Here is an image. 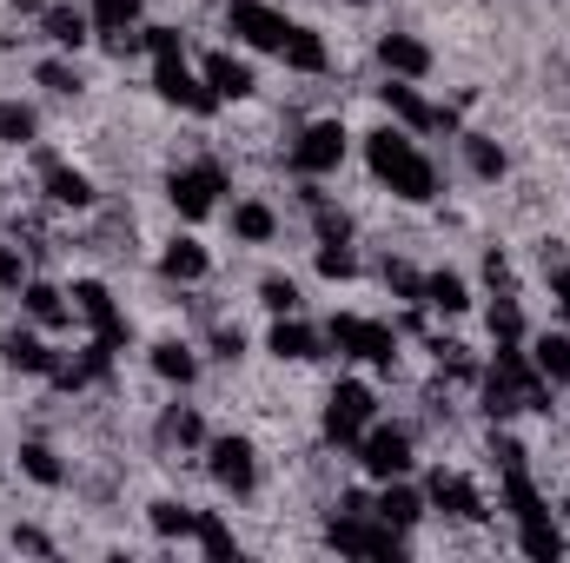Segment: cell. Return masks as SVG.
Listing matches in <instances>:
<instances>
[{"label":"cell","mask_w":570,"mask_h":563,"mask_svg":"<svg viewBox=\"0 0 570 563\" xmlns=\"http://www.w3.org/2000/svg\"><path fill=\"white\" fill-rule=\"evenodd\" d=\"M425 305L444 312V318H458V312L471 305V285L458 279V273H425Z\"/></svg>","instance_id":"cell-27"},{"label":"cell","mask_w":570,"mask_h":563,"mask_svg":"<svg viewBox=\"0 0 570 563\" xmlns=\"http://www.w3.org/2000/svg\"><path fill=\"white\" fill-rule=\"evenodd\" d=\"M544 266H551V298H558V312L570 318V259H564V253H551V246H544Z\"/></svg>","instance_id":"cell-44"},{"label":"cell","mask_w":570,"mask_h":563,"mask_svg":"<svg viewBox=\"0 0 570 563\" xmlns=\"http://www.w3.org/2000/svg\"><path fill=\"white\" fill-rule=\"evenodd\" d=\"M491 378H504V385L518 392V405H524V412H551V378L531 365V352H518V338H511V345H498Z\"/></svg>","instance_id":"cell-12"},{"label":"cell","mask_w":570,"mask_h":563,"mask_svg":"<svg viewBox=\"0 0 570 563\" xmlns=\"http://www.w3.org/2000/svg\"><path fill=\"white\" fill-rule=\"evenodd\" d=\"M464 166H471L478 179H504V146L484 140V134H464Z\"/></svg>","instance_id":"cell-33"},{"label":"cell","mask_w":570,"mask_h":563,"mask_svg":"<svg viewBox=\"0 0 570 563\" xmlns=\"http://www.w3.org/2000/svg\"><path fill=\"white\" fill-rule=\"evenodd\" d=\"M153 372H159L166 385H193V378H199V358H193V345L159 338V345H153Z\"/></svg>","instance_id":"cell-26"},{"label":"cell","mask_w":570,"mask_h":563,"mask_svg":"<svg viewBox=\"0 0 570 563\" xmlns=\"http://www.w3.org/2000/svg\"><path fill=\"white\" fill-rule=\"evenodd\" d=\"M193 517H199L193 504H173V497L153 504V531H159V537H193Z\"/></svg>","instance_id":"cell-35"},{"label":"cell","mask_w":570,"mask_h":563,"mask_svg":"<svg viewBox=\"0 0 570 563\" xmlns=\"http://www.w3.org/2000/svg\"><path fill=\"white\" fill-rule=\"evenodd\" d=\"M385 113H392L405 134L438 127V107H425V100H419V87H412V80H399V73H392V87H385Z\"/></svg>","instance_id":"cell-22"},{"label":"cell","mask_w":570,"mask_h":563,"mask_svg":"<svg viewBox=\"0 0 570 563\" xmlns=\"http://www.w3.org/2000/svg\"><path fill=\"white\" fill-rule=\"evenodd\" d=\"M531 365H538L551 385H570V338L564 332H544V338L531 345Z\"/></svg>","instance_id":"cell-29"},{"label":"cell","mask_w":570,"mask_h":563,"mask_svg":"<svg viewBox=\"0 0 570 563\" xmlns=\"http://www.w3.org/2000/svg\"><path fill=\"white\" fill-rule=\"evenodd\" d=\"M352 7H372V0H352Z\"/></svg>","instance_id":"cell-51"},{"label":"cell","mask_w":570,"mask_h":563,"mask_svg":"<svg viewBox=\"0 0 570 563\" xmlns=\"http://www.w3.org/2000/svg\"><path fill=\"white\" fill-rule=\"evenodd\" d=\"M13 544H20V551H33V557H47V551H53V544H47V531H13Z\"/></svg>","instance_id":"cell-48"},{"label":"cell","mask_w":570,"mask_h":563,"mask_svg":"<svg viewBox=\"0 0 570 563\" xmlns=\"http://www.w3.org/2000/svg\"><path fill=\"white\" fill-rule=\"evenodd\" d=\"M219 192H226V172L213 159H193V166H173L166 172V199H173L179 219H206L219 206Z\"/></svg>","instance_id":"cell-5"},{"label":"cell","mask_w":570,"mask_h":563,"mask_svg":"<svg viewBox=\"0 0 570 563\" xmlns=\"http://www.w3.org/2000/svg\"><path fill=\"white\" fill-rule=\"evenodd\" d=\"M379 67L399 73V80H425L431 73V47L419 40V33H385V40H379Z\"/></svg>","instance_id":"cell-18"},{"label":"cell","mask_w":570,"mask_h":563,"mask_svg":"<svg viewBox=\"0 0 570 563\" xmlns=\"http://www.w3.org/2000/svg\"><path fill=\"white\" fill-rule=\"evenodd\" d=\"M159 437H166V444H206V424H199V412L173 405V412L159 418Z\"/></svg>","instance_id":"cell-36"},{"label":"cell","mask_w":570,"mask_h":563,"mask_svg":"<svg viewBox=\"0 0 570 563\" xmlns=\"http://www.w3.org/2000/svg\"><path fill=\"white\" fill-rule=\"evenodd\" d=\"M33 134H40L33 107H0V140L7 146H33Z\"/></svg>","instance_id":"cell-38"},{"label":"cell","mask_w":570,"mask_h":563,"mask_svg":"<svg viewBox=\"0 0 570 563\" xmlns=\"http://www.w3.org/2000/svg\"><path fill=\"white\" fill-rule=\"evenodd\" d=\"M325 345L345 352V358H365V365H379V372L399 365V332L379 325V318H358V312H338V318L325 325Z\"/></svg>","instance_id":"cell-4"},{"label":"cell","mask_w":570,"mask_h":563,"mask_svg":"<svg viewBox=\"0 0 570 563\" xmlns=\"http://www.w3.org/2000/svg\"><path fill=\"white\" fill-rule=\"evenodd\" d=\"M40 33H47L53 47L80 53V47L94 40V13H80V7H60V0H47V7H40Z\"/></svg>","instance_id":"cell-19"},{"label":"cell","mask_w":570,"mask_h":563,"mask_svg":"<svg viewBox=\"0 0 570 563\" xmlns=\"http://www.w3.org/2000/svg\"><path fill=\"white\" fill-rule=\"evenodd\" d=\"M504 511L518 517V551L524 557H558L564 551V531H558V517H551V504L538 497V484H531V471L524 464H511L504 471Z\"/></svg>","instance_id":"cell-2"},{"label":"cell","mask_w":570,"mask_h":563,"mask_svg":"<svg viewBox=\"0 0 570 563\" xmlns=\"http://www.w3.org/2000/svg\"><path fill=\"white\" fill-rule=\"evenodd\" d=\"M20 285H27V253L0 246V292H20Z\"/></svg>","instance_id":"cell-45"},{"label":"cell","mask_w":570,"mask_h":563,"mask_svg":"<svg viewBox=\"0 0 570 563\" xmlns=\"http://www.w3.org/2000/svg\"><path fill=\"white\" fill-rule=\"evenodd\" d=\"M213 352H219V358H239V352H246L239 325H219V332H213Z\"/></svg>","instance_id":"cell-47"},{"label":"cell","mask_w":570,"mask_h":563,"mask_svg":"<svg viewBox=\"0 0 570 563\" xmlns=\"http://www.w3.org/2000/svg\"><path fill=\"white\" fill-rule=\"evenodd\" d=\"M199 73H206V87H213L219 100H246V93H253V67H246L239 53H206Z\"/></svg>","instance_id":"cell-23"},{"label":"cell","mask_w":570,"mask_h":563,"mask_svg":"<svg viewBox=\"0 0 570 563\" xmlns=\"http://www.w3.org/2000/svg\"><path fill=\"white\" fill-rule=\"evenodd\" d=\"M352 451H358L365 477H379V484H385V477H405V471L419 464V457H412V431H405V424H379V418L365 424V437H358Z\"/></svg>","instance_id":"cell-6"},{"label":"cell","mask_w":570,"mask_h":563,"mask_svg":"<svg viewBox=\"0 0 570 563\" xmlns=\"http://www.w3.org/2000/svg\"><path fill=\"white\" fill-rule=\"evenodd\" d=\"M140 47H146V53H153V60H179V53H186L173 27H140Z\"/></svg>","instance_id":"cell-43"},{"label":"cell","mask_w":570,"mask_h":563,"mask_svg":"<svg viewBox=\"0 0 570 563\" xmlns=\"http://www.w3.org/2000/svg\"><path fill=\"white\" fill-rule=\"evenodd\" d=\"M140 7L146 0H94L87 13H94L100 33H134V27H140Z\"/></svg>","instance_id":"cell-32"},{"label":"cell","mask_w":570,"mask_h":563,"mask_svg":"<svg viewBox=\"0 0 570 563\" xmlns=\"http://www.w3.org/2000/svg\"><path fill=\"white\" fill-rule=\"evenodd\" d=\"M385 285H392L399 298H412V305H425V273H412L405 259H385Z\"/></svg>","instance_id":"cell-42"},{"label":"cell","mask_w":570,"mask_h":563,"mask_svg":"<svg viewBox=\"0 0 570 563\" xmlns=\"http://www.w3.org/2000/svg\"><path fill=\"white\" fill-rule=\"evenodd\" d=\"M372 418H379V398H372V385H358V378L332 385V398H325V437H332V444H358Z\"/></svg>","instance_id":"cell-9"},{"label":"cell","mask_w":570,"mask_h":563,"mask_svg":"<svg viewBox=\"0 0 570 563\" xmlns=\"http://www.w3.org/2000/svg\"><path fill=\"white\" fill-rule=\"evenodd\" d=\"M491 338H498V345L524 338V312H518V298H491Z\"/></svg>","instance_id":"cell-39"},{"label":"cell","mask_w":570,"mask_h":563,"mask_svg":"<svg viewBox=\"0 0 570 563\" xmlns=\"http://www.w3.org/2000/svg\"><path fill=\"white\" fill-rule=\"evenodd\" d=\"M20 312H27L33 325H47V332L73 325V298H67L60 285H47V279H27V285H20Z\"/></svg>","instance_id":"cell-17"},{"label":"cell","mask_w":570,"mask_h":563,"mask_svg":"<svg viewBox=\"0 0 570 563\" xmlns=\"http://www.w3.org/2000/svg\"><path fill=\"white\" fill-rule=\"evenodd\" d=\"M318 273H325V279H352V273H358V253H352V239H338V246H318Z\"/></svg>","instance_id":"cell-41"},{"label":"cell","mask_w":570,"mask_h":563,"mask_svg":"<svg viewBox=\"0 0 570 563\" xmlns=\"http://www.w3.org/2000/svg\"><path fill=\"white\" fill-rule=\"evenodd\" d=\"M259 305L279 312V318H292V312H298V285L285 279V273H266V279H259Z\"/></svg>","instance_id":"cell-37"},{"label":"cell","mask_w":570,"mask_h":563,"mask_svg":"<svg viewBox=\"0 0 570 563\" xmlns=\"http://www.w3.org/2000/svg\"><path fill=\"white\" fill-rule=\"evenodd\" d=\"M67 298H73V312H80V318L94 325V338H100V345H114V352L127 345V332H134V325L120 318V305H114V292H107L100 279H73V292H67Z\"/></svg>","instance_id":"cell-13"},{"label":"cell","mask_w":570,"mask_h":563,"mask_svg":"<svg viewBox=\"0 0 570 563\" xmlns=\"http://www.w3.org/2000/svg\"><path fill=\"white\" fill-rule=\"evenodd\" d=\"M312 233H318V246H338V239H352V213H338V206L312 199Z\"/></svg>","instance_id":"cell-34"},{"label":"cell","mask_w":570,"mask_h":563,"mask_svg":"<svg viewBox=\"0 0 570 563\" xmlns=\"http://www.w3.org/2000/svg\"><path fill=\"white\" fill-rule=\"evenodd\" d=\"M564 524H570V497H564Z\"/></svg>","instance_id":"cell-50"},{"label":"cell","mask_w":570,"mask_h":563,"mask_svg":"<svg viewBox=\"0 0 570 563\" xmlns=\"http://www.w3.org/2000/svg\"><path fill=\"white\" fill-rule=\"evenodd\" d=\"M345 127L338 120H312L298 140H292V152H285V166L298 172V179H325V172H338V159H345Z\"/></svg>","instance_id":"cell-7"},{"label":"cell","mask_w":570,"mask_h":563,"mask_svg":"<svg viewBox=\"0 0 570 563\" xmlns=\"http://www.w3.org/2000/svg\"><path fill=\"white\" fill-rule=\"evenodd\" d=\"M20 471H27L33 484H47V491H60V484H67V464H60L47 444H20Z\"/></svg>","instance_id":"cell-31"},{"label":"cell","mask_w":570,"mask_h":563,"mask_svg":"<svg viewBox=\"0 0 570 563\" xmlns=\"http://www.w3.org/2000/svg\"><path fill=\"white\" fill-rule=\"evenodd\" d=\"M226 27H233L253 53H279L285 33H292V20H285L279 7H266V0H226Z\"/></svg>","instance_id":"cell-11"},{"label":"cell","mask_w":570,"mask_h":563,"mask_svg":"<svg viewBox=\"0 0 570 563\" xmlns=\"http://www.w3.org/2000/svg\"><path fill=\"white\" fill-rule=\"evenodd\" d=\"M372 511H379V517H385L392 531H412V524L425 517V497H419V491H412L405 477H385V491L372 497Z\"/></svg>","instance_id":"cell-21"},{"label":"cell","mask_w":570,"mask_h":563,"mask_svg":"<svg viewBox=\"0 0 570 563\" xmlns=\"http://www.w3.org/2000/svg\"><path fill=\"white\" fill-rule=\"evenodd\" d=\"M206 471H213L219 491L253 497L259 491V451H253V437H213L206 444Z\"/></svg>","instance_id":"cell-8"},{"label":"cell","mask_w":570,"mask_h":563,"mask_svg":"<svg viewBox=\"0 0 570 563\" xmlns=\"http://www.w3.org/2000/svg\"><path fill=\"white\" fill-rule=\"evenodd\" d=\"M159 273H166V279H179V285H193V279H206V273H213V259H206V246H199V239H173V246L159 253Z\"/></svg>","instance_id":"cell-25"},{"label":"cell","mask_w":570,"mask_h":563,"mask_svg":"<svg viewBox=\"0 0 570 563\" xmlns=\"http://www.w3.org/2000/svg\"><path fill=\"white\" fill-rule=\"evenodd\" d=\"M0 358H7L13 372H33V378H53V372H60V352H53L40 332H20V325L0 338Z\"/></svg>","instance_id":"cell-16"},{"label":"cell","mask_w":570,"mask_h":563,"mask_svg":"<svg viewBox=\"0 0 570 563\" xmlns=\"http://www.w3.org/2000/svg\"><path fill=\"white\" fill-rule=\"evenodd\" d=\"M425 504L444 511V517H458V524H484V517H491V511H484V491H478L471 477H458V471H431Z\"/></svg>","instance_id":"cell-14"},{"label":"cell","mask_w":570,"mask_h":563,"mask_svg":"<svg viewBox=\"0 0 570 563\" xmlns=\"http://www.w3.org/2000/svg\"><path fill=\"white\" fill-rule=\"evenodd\" d=\"M40 179H47V199L53 206H73V213H87L100 192H94V179L80 172V166H67V159H53V152H40Z\"/></svg>","instance_id":"cell-15"},{"label":"cell","mask_w":570,"mask_h":563,"mask_svg":"<svg viewBox=\"0 0 570 563\" xmlns=\"http://www.w3.org/2000/svg\"><path fill=\"white\" fill-rule=\"evenodd\" d=\"M279 60L292 67V73H325V67H332V53H325V40H318L312 27H292V33H285Z\"/></svg>","instance_id":"cell-24"},{"label":"cell","mask_w":570,"mask_h":563,"mask_svg":"<svg viewBox=\"0 0 570 563\" xmlns=\"http://www.w3.org/2000/svg\"><path fill=\"white\" fill-rule=\"evenodd\" d=\"M365 166H372L379 186H392L405 206H431V199H438V166L419 152V140H412L405 127H379V134H365Z\"/></svg>","instance_id":"cell-1"},{"label":"cell","mask_w":570,"mask_h":563,"mask_svg":"<svg viewBox=\"0 0 570 563\" xmlns=\"http://www.w3.org/2000/svg\"><path fill=\"white\" fill-rule=\"evenodd\" d=\"M153 93H159L166 107H186V113H199V120L219 107V93L206 87V73H193V67H186V53H179V60H153Z\"/></svg>","instance_id":"cell-10"},{"label":"cell","mask_w":570,"mask_h":563,"mask_svg":"<svg viewBox=\"0 0 570 563\" xmlns=\"http://www.w3.org/2000/svg\"><path fill=\"white\" fill-rule=\"evenodd\" d=\"M47 93H80V67L73 60H40V73H33Z\"/></svg>","instance_id":"cell-40"},{"label":"cell","mask_w":570,"mask_h":563,"mask_svg":"<svg viewBox=\"0 0 570 563\" xmlns=\"http://www.w3.org/2000/svg\"><path fill=\"white\" fill-rule=\"evenodd\" d=\"M193 537H199V551H213V557H239V537H233V524H226L219 511H199V517H193Z\"/></svg>","instance_id":"cell-30"},{"label":"cell","mask_w":570,"mask_h":563,"mask_svg":"<svg viewBox=\"0 0 570 563\" xmlns=\"http://www.w3.org/2000/svg\"><path fill=\"white\" fill-rule=\"evenodd\" d=\"M318 345H325V332H312V325H305L298 312H292V318H279V325L266 332V352H273V358H292V365L318 358Z\"/></svg>","instance_id":"cell-20"},{"label":"cell","mask_w":570,"mask_h":563,"mask_svg":"<svg viewBox=\"0 0 570 563\" xmlns=\"http://www.w3.org/2000/svg\"><path fill=\"white\" fill-rule=\"evenodd\" d=\"M7 7H20V13H40V7H47V0H7Z\"/></svg>","instance_id":"cell-49"},{"label":"cell","mask_w":570,"mask_h":563,"mask_svg":"<svg viewBox=\"0 0 570 563\" xmlns=\"http://www.w3.org/2000/svg\"><path fill=\"white\" fill-rule=\"evenodd\" d=\"M491 457H498V464L511 471V464H524V444H518L511 431H491Z\"/></svg>","instance_id":"cell-46"},{"label":"cell","mask_w":570,"mask_h":563,"mask_svg":"<svg viewBox=\"0 0 570 563\" xmlns=\"http://www.w3.org/2000/svg\"><path fill=\"white\" fill-rule=\"evenodd\" d=\"M325 544H332L338 557H399V551H405V531H392V524L365 504V511H338V517L325 524Z\"/></svg>","instance_id":"cell-3"},{"label":"cell","mask_w":570,"mask_h":563,"mask_svg":"<svg viewBox=\"0 0 570 563\" xmlns=\"http://www.w3.org/2000/svg\"><path fill=\"white\" fill-rule=\"evenodd\" d=\"M233 233H239L246 246H266V239L279 233V213L259 206V199H246V206H233Z\"/></svg>","instance_id":"cell-28"}]
</instances>
